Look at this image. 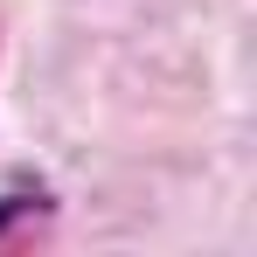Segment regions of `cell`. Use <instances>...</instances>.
Listing matches in <instances>:
<instances>
[]
</instances>
